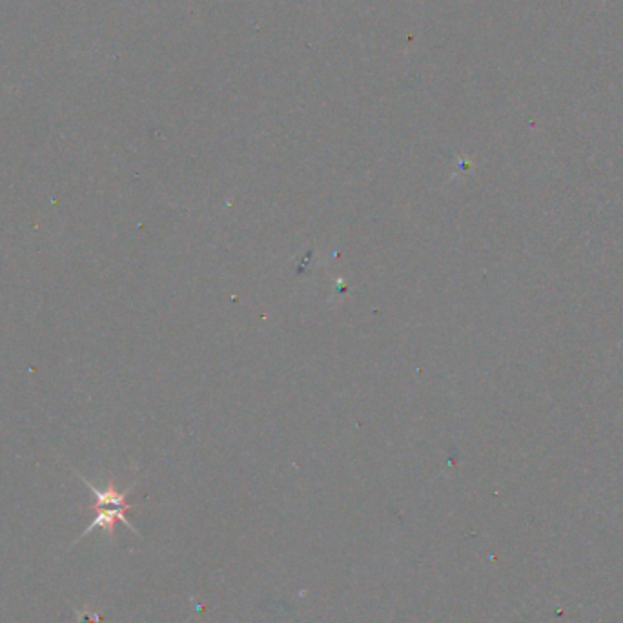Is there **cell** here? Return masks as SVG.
<instances>
[{
	"instance_id": "cell-3",
	"label": "cell",
	"mask_w": 623,
	"mask_h": 623,
	"mask_svg": "<svg viewBox=\"0 0 623 623\" xmlns=\"http://www.w3.org/2000/svg\"><path fill=\"white\" fill-rule=\"evenodd\" d=\"M100 618H98V614L95 613H86L80 616V623H98Z\"/></svg>"
},
{
	"instance_id": "cell-2",
	"label": "cell",
	"mask_w": 623,
	"mask_h": 623,
	"mask_svg": "<svg viewBox=\"0 0 623 623\" xmlns=\"http://www.w3.org/2000/svg\"><path fill=\"white\" fill-rule=\"evenodd\" d=\"M77 476H79L80 480H82L84 483L89 486V491L94 492L95 498H97L94 509H97V507H123V509H126V511L133 509V505H130L128 501H126V495H128V492L132 491V486L126 489L124 492H119L117 489H115V485H113V481H109L108 486H106L104 491H98L97 486H95L91 481H88L84 476H80L79 472H77Z\"/></svg>"
},
{
	"instance_id": "cell-1",
	"label": "cell",
	"mask_w": 623,
	"mask_h": 623,
	"mask_svg": "<svg viewBox=\"0 0 623 623\" xmlns=\"http://www.w3.org/2000/svg\"><path fill=\"white\" fill-rule=\"evenodd\" d=\"M94 511L97 512L94 523H91L89 527H86V530H84L82 534H80V538H84V536L88 534V532H91L94 529H97V527H100V529L106 530L109 538H113V532H115V521L117 520L123 521L124 525L130 527V529H132L133 532L137 534V529H135V527H133L132 523L128 521V518H126V509H123V507H97V509H94Z\"/></svg>"
}]
</instances>
